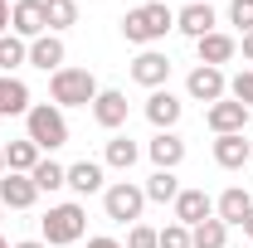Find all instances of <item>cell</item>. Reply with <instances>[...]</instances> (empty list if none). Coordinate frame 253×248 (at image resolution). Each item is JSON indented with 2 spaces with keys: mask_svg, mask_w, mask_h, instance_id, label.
Here are the masks:
<instances>
[{
  "mask_svg": "<svg viewBox=\"0 0 253 248\" xmlns=\"http://www.w3.org/2000/svg\"><path fill=\"white\" fill-rule=\"evenodd\" d=\"M170 30H175V10L166 0H146V5H136V10L122 15V39L141 44V49H156Z\"/></svg>",
  "mask_w": 253,
  "mask_h": 248,
  "instance_id": "obj_1",
  "label": "cell"
},
{
  "mask_svg": "<svg viewBox=\"0 0 253 248\" xmlns=\"http://www.w3.org/2000/svg\"><path fill=\"white\" fill-rule=\"evenodd\" d=\"M249 107H244V102H234V97H219V102H210V107H205V126H210V131H214V136H229V131H244V126H249Z\"/></svg>",
  "mask_w": 253,
  "mask_h": 248,
  "instance_id": "obj_9",
  "label": "cell"
},
{
  "mask_svg": "<svg viewBox=\"0 0 253 248\" xmlns=\"http://www.w3.org/2000/svg\"><path fill=\"white\" fill-rule=\"evenodd\" d=\"M229 244V224H224V219H205V224H195V229H190V248H224Z\"/></svg>",
  "mask_w": 253,
  "mask_h": 248,
  "instance_id": "obj_26",
  "label": "cell"
},
{
  "mask_svg": "<svg viewBox=\"0 0 253 248\" xmlns=\"http://www.w3.org/2000/svg\"><path fill=\"white\" fill-rule=\"evenodd\" d=\"M30 180H34V190H39V195H54V190L68 185V165H59L54 156H44V161L30 170Z\"/></svg>",
  "mask_w": 253,
  "mask_h": 248,
  "instance_id": "obj_24",
  "label": "cell"
},
{
  "mask_svg": "<svg viewBox=\"0 0 253 248\" xmlns=\"http://www.w3.org/2000/svg\"><path fill=\"white\" fill-rule=\"evenodd\" d=\"M0 219H5V205H0Z\"/></svg>",
  "mask_w": 253,
  "mask_h": 248,
  "instance_id": "obj_41",
  "label": "cell"
},
{
  "mask_svg": "<svg viewBox=\"0 0 253 248\" xmlns=\"http://www.w3.org/2000/svg\"><path fill=\"white\" fill-rule=\"evenodd\" d=\"M15 248H49V244H44V239H20Z\"/></svg>",
  "mask_w": 253,
  "mask_h": 248,
  "instance_id": "obj_36",
  "label": "cell"
},
{
  "mask_svg": "<svg viewBox=\"0 0 253 248\" xmlns=\"http://www.w3.org/2000/svg\"><path fill=\"white\" fill-rule=\"evenodd\" d=\"M10 34H20L25 44H34L39 34H49L44 0H20V5H10Z\"/></svg>",
  "mask_w": 253,
  "mask_h": 248,
  "instance_id": "obj_8",
  "label": "cell"
},
{
  "mask_svg": "<svg viewBox=\"0 0 253 248\" xmlns=\"http://www.w3.org/2000/svg\"><path fill=\"white\" fill-rule=\"evenodd\" d=\"M249 209H253V195H249L244 185H229L219 200H214V219H224L229 229H234V224H244V219H249Z\"/></svg>",
  "mask_w": 253,
  "mask_h": 248,
  "instance_id": "obj_21",
  "label": "cell"
},
{
  "mask_svg": "<svg viewBox=\"0 0 253 248\" xmlns=\"http://www.w3.org/2000/svg\"><path fill=\"white\" fill-rule=\"evenodd\" d=\"M0 175H5V146H0Z\"/></svg>",
  "mask_w": 253,
  "mask_h": 248,
  "instance_id": "obj_38",
  "label": "cell"
},
{
  "mask_svg": "<svg viewBox=\"0 0 253 248\" xmlns=\"http://www.w3.org/2000/svg\"><path fill=\"white\" fill-rule=\"evenodd\" d=\"M239 229H244V234H249V239H253V209H249V219H244V224H239Z\"/></svg>",
  "mask_w": 253,
  "mask_h": 248,
  "instance_id": "obj_37",
  "label": "cell"
},
{
  "mask_svg": "<svg viewBox=\"0 0 253 248\" xmlns=\"http://www.w3.org/2000/svg\"><path fill=\"white\" fill-rule=\"evenodd\" d=\"M0 34H10V0H0Z\"/></svg>",
  "mask_w": 253,
  "mask_h": 248,
  "instance_id": "obj_34",
  "label": "cell"
},
{
  "mask_svg": "<svg viewBox=\"0 0 253 248\" xmlns=\"http://www.w3.org/2000/svg\"><path fill=\"white\" fill-rule=\"evenodd\" d=\"M175 30L185 34V39H205L210 30H219V15H214L210 0H205V5H180V10H175Z\"/></svg>",
  "mask_w": 253,
  "mask_h": 248,
  "instance_id": "obj_13",
  "label": "cell"
},
{
  "mask_svg": "<svg viewBox=\"0 0 253 248\" xmlns=\"http://www.w3.org/2000/svg\"><path fill=\"white\" fill-rule=\"evenodd\" d=\"M146 200H151V205H175V195H180V180H175V170H151V175H146Z\"/></svg>",
  "mask_w": 253,
  "mask_h": 248,
  "instance_id": "obj_25",
  "label": "cell"
},
{
  "mask_svg": "<svg viewBox=\"0 0 253 248\" xmlns=\"http://www.w3.org/2000/svg\"><path fill=\"white\" fill-rule=\"evenodd\" d=\"M229 25H239V34L253 30V0H229Z\"/></svg>",
  "mask_w": 253,
  "mask_h": 248,
  "instance_id": "obj_31",
  "label": "cell"
},
{
  "mask_svg": "<svg viewBox=\"0 0 253 248\" xmlns=\"http://www.w3.org/2000/svg\"><path fill=\"white\" fill-rule=\"evenodd\" d=\"M229 97H234V102H244V107L253 112V68H244V73H234V78H229Z\"/></svg>",
  "mask_w": 253,
  "mask_h": 248,
  "instance_id": "obj_29",
  "label": "cell"
},
{
  "mask_svg": "<svg viewBox=\"0 0 253 248\" xmlns=\"http://www.w3.org/2000/svg\"><path fill=\"white\" fill-rule=\"evenodd\" d=\"M185 5H205V0H185Z\"/></svg>",
  "mask_w": 253,
  "mask_h": 248,
  "instance_id": "obj_40",
  "label": "cell"
},
{
  "mask_svg": "<svg viewBox=\"0 0 253 248\" xmlns=\"http://www.w3.org/2000/svg\"><path fill=\"white\" fill-rule=\"evenodd\" d=\"M0 248H15V244H10V239H0Z\"/></svg>",
  "mask_w": 253,
  "mask_h": 248,
  "instance_id": "obj_39",
  "label": "cell"
},
{
  "mask_svg": "<svg viewBox=\"0 0 253 248\" xmlns=\"http://www.w3.org/2000/svg\"><path fill=\"white\" fill-rule=\"evenodd\" d=\"M146 156H151L156 170H175V165L185 161V141H180L175 131H156V136L146 141Z\"/></svg>",
  "mask_w": 253,
  "mask_h": 248,
  "instance_id": "obj_16",
  "label": "cell"
},
{
  "mask_svg": "<svg viewBox=\"0 0 253 248\" xmlns=\"http://www.w3.org/2000/svg\"><path fill=\"white\" fill-rule=\"evenodd\" d=\"M34 102H30V88H25V78H15V73H0V117H25Z\"/></svg>",
  "mask_w": 253,
  "mask_h": 248,
  "instance_id": "obj_20",
  "label": "cell"
},
{
  "mask_svg": "<svg viewBox=\"0 0 253 248\" xmlns=\"http://www.w3.org/2000/svg\"><path fill=\"white\" fill-rule=\"evenodd\" d=\"M249 165H253V151H249Z\"/></svg>",
  "mask_w": 253,
  "mask_h": 248,
  "instance_id": "obj_42",
  "label": "cell"
},
{
  "mask_svg": "<svg viewBox=\"0 0 253 248\" xmlns=\"http://www.w3.org/2000/svg\"><path fill=\"white\" fill-rule=\"evenodd\" d=\"M10 5H20V0H10Z\"/></svg>",
  "mask_w": 253,
  "mask_h": 248,
  "instance_id": "obj_43",
  "label": "cell"
},
{
  "mask_svg": "<svg viewBox=\"0 0 253 248\" xmlns=\"http://www.w3.org/2000/svg\"><path fill=\"white\" fill-rule=\"evenodd\" d=\"M93 122L102 126V131H122L126 126V93L122 88H102V93L93 97Z\"/></svg>",
  "mask_w": 253,
  "mask_h": 248,
  "instance_id": "obj_10",
  "label": "cell"
},
{
  "mask_svg": "<svg viewBox=\"0 0 253 248\" xmlns=\"http://www.w3.org/2000/svg\"><path fill=\"white\" fill-rule=\"evenodd\" d=\"M156 234H161V248H190V229L175 224V219H170L166 229H156Z\"/></svg>",
  "mask_w": 253,
  "mask_h": 248,
  "instance_id": "obj_32",
  "label": "cell"
},
{
  "mask_svg": "<svg viewBox=\"0 0 253 248\" xmlns=\"http://www.w3.org/2000/svg\"><path fill=\"white\" fill-rule=\"evenodd\" d=\"M44 15H49V34H63L78 25V0H44Z\"/></svg>",
  "mask_w": 253,
  "mask_h": 248,
  "instance_id": "obj_28",
  "label": "cell"
},
{
  "mask_svg": "<svg viewBox=\"0 0 253 248\" xmlns=\"http://www.w3.org/2000/svg\"><path fill=\"white\" fill-rule=\"evenodd\" d=\"M239 49H244V59H249V63H253V30H249V34H244V39H239Z\"/></svg>",
  "mask_w": 253,
  "mask_h": 248,
  "instance_id": "obj_35",
  "label": "cell"
},
{
  "mask_svg": "<svg viewBox=\"0 0 253 248\" xmlns=\"http://www.w3.org/2000/svg\"><path fill=\"white\" fill-rule=\"evenodd\" d=\"M97 93H102V88H97V78L88 68L63 63L59 73H49V102H54V107H93Z\"/></svg>",
  "mask_w": 253,
  "mask_h": 248,
  "instance_id": "obj_2",
  "label": "cell"
},
{
  "mask_svg": "<svg viewBox=\"0 0 253 248\" xmlns=\"http://www.w3.org/2000/svg\"><path fill=\"white\" fill-rule=\"evenodd\" d=\"M170 209H175V224L195 229V224H205V219L214 214V200H210L200 185H190V190H180V195H175V205H170Z\"/></svg>",
  "mask_w": 253,
  "mask_h": 248,
  "instance_id": "obj_11",
  "label": "cell"
},
{
  "mask_svg": "<svg viewBox=\"0 0 253 248\" xmlns=\"http://www.w3.org/2000/svg\"><path fill=\"white\" fill-rule=\"evenodd\" d=\"M68 190H73V195H102V190H107L102 161H73V165H68Z\"/></svg>",
  "mask_w": 253,
  "mask_h": 248,
  "instance_id": "obj_19",
  "label": "cell"
},
{
  "mask_svg": "<svg viewBox=\"0 0 253 248\" xmlns=\"http://www.w3.org/2000/svg\"><path fill=\"white\" fill-rule=\"evenodd\" d=\"M30 63V44L20 34H0V73H15Z\"/></svg>",
  "mask_w": 253,
  "mask_h": 248,
  "instance_id": "obj_27",
  "label": "cell"
},
{
  "mask_svg": "<svg viewBox=\"0 0 253 248\" xmlns=\"http://www.w3.org/2000/svg\"><path fill=\"white\" fill-rule=\"evenodd\" d=\"M34 200H39V190H34L30 175H15V170L0 175V205H5V209H30Z\"/></svg>",
  "mask_w": 253,
  "mask_h": 248,
  "instance_id": "obj_18",
  "label": "cell"
},
{
  "mask_svg": "<svg viewBox=\"0 0 253 248\" xmlns=\"http://www.w3.org/2000/svg\"><path fill=\"white\" fill-rule=\"evenodd\" d=\"M195 54H200V63H210V68H224V63H234V54H239V39L224 30H210L205 39H195Z\"/></svg>",
  "mask_w": 253,
  "mask_h": 248,
  "instance_id": "obj_14",
  "label": "cell"
},
{
  "mask_svg": "<svg viewBox=\"0 0 253 248\" xmlns=\"http://www.w3.org/2000/svg\"><path fill=\"white\" fill-rule=\"evenodd\" d=\"M170 68H175V63L166 59L161 49H141V54L131 59V83H141L146 93H156V88H166V78H170Z\"/></svg>",
  "mask_w": 253,
  "mask_h": 248,
  "instance_id": "obj_7",
  "label": "cell"
},
{
  "mask_svg": "<svg viewBox=\"0 0 253 248\" xmlns=\"http://www.w3.org/2000/svg\"><path fill=\"white\" fill-rule=\"evenodd\" d=\"M39 161H44V151L34 146L30 136H20V141H10V146H5V170H15V175H30Z\"/></svg>",
  "mask_w": 253,
  "mask_h": 248,
  "instance_id": "obj_23",
  "label": "cell"
},
{
  "mask_svg": "<svg viewBox=\"0 0 253 248\" xmlns=\"http://www.w3.org/2000/svg\"><path fill=\"white\" fill-rule=\"evenodd\" d=\"M25 136H30L39 151H59V146H68V122H63V107H54V102H34L30 112H25Z\"/></svg>",
  "mask_w": 253,
  "mask_h": 248,
  "instance_id": "obj_4",
  "label": "cell"
},
{
  "mask_svg": "<svg viewBox=\"0 0 253 248\" xmlns=\"http://www.w3.org/2000/svg\"><path fill=\"white\" fill-rule=\"evenodd\" d=\"M39 234H44V244H49V248L78 244V239L88 234V209H83L78 200H68V205H49V214L39 219Z\"/></svg>",
  "mask_w": 253,
  "mask_h": 248,
  "instance_id": "obj_3",
  "label": "cell"
},
{
  "mask_svg": "<svg viewBox=\"0 0 253 248\" xmlns=\"http://www.w3.org/2000/svg\"><path fill=\"white\" fill-rule=\"evenodd\" d=\"M122 248H161V234L151 229V224H131L126 229V244Z\"/></svg>",
  "mask_w": 253,
  "mask_h": 248,
  "instance_id": "obj_30",
  "label": "cell"
},
{
  "mask_svg": "<svg viewBox=\"0 0 253 248\" xmlns=\"http://www.w3.org/2000/svg\"><path fill=\"white\" fill-rule=\"evenodd\" d=\"M249 151H253V141L244 131L214 136V165H219V170H244V165H249Z\"/></svg>",
  "mask_w": 253,
  "mask_h": 248,
  "instance_id": "obj_15",
  "label": "cell"
},
{
  "mask_svg": "<svg viewBox=\"0 0 253 248\" xmlns=\"http://www.w3.org/2000/svg\"><path fill=\"white\" fill-rule=\"evenodd\" d=\"M185 93L210 107V102L229 97V73H224V68H210V63H195V68L185 73Z\"/></svg>",
  "mask_w": 253,
  "mask_h": 248,
  "instance_id": "obj_6",
  "label": "cell"
},
{
  "mask_svg": "<svg viewBox=\"0 0 253 248\" xmlns=\"http://www.w3.org/2000/svg\"><path fill=\"white\" fill-rule=\"evenodd\" d=\"M88 248H122L117 239H107V234H97V239H88Z\"/></svg>",
  "mask_w": 253,
  "mask_h": 248,
  "instance_id": "obj_33",
  "label": "cell"
},
{
  "mask_svg": "<svg viewBox=\"0 0 253 248\" xmlns=\"http://www.w3.org/2000/svg\"><path fill=\"white\" fill-rule=\"evenodd\" d=\"M141 209H146V190L136 185V180H112V185L102 190V214L112 219V224H141Z\"/></svg>",
  "mask_w": 253,
  "mask_h": 248,
  "instance_id": "obj_5",
  "label": "cell"
},
{
  "mask_svg": "<svg viewBox=\"0 0 253 248\" xmlns=\"http://www.w3.org/2000/svg\"><path fill=\"white\" fill-rule=\"evenodd\" d=\"M30 63H34V68H44V73H59L63 63H68L63 34H39V39L30 44Z\"/></svg>",
  "mask_w": 253,
  "mask_h": 248,
  "instance_id": "obj_17",
  "label": "cell"
},
{
  "mask_svg": "<svg viewBox=\"0 0 253 248\" xmlns=\"http://www.w3.org/2000/svg\"><path fill=\"white\" fill-rule=\"evenodd\" d=\"M180 112H185V102L170 93V88H156V93L146 97V122L156 126V131H175Z\"/></svg>",
  "mask_w": 253,
  "mask_h": 248,
  "instance_id": "obj_12",
  "label": "cell"
},
{
  "mask_svg": "<svg viewBox=\"0 0 253 248\" xmlns=\"http://www.w3.org/2000/svg\"><path fill=\"white\" fill-rule=\"evenodd\" d=\"M136 161H141V146H136L131 136H122V131H112L107 146H102V165H112V170H131Z\"/></svg>",
  "mask_w": 253,
  "mask_h": 248,
  "instance_id": "obj_22",
  "label": "cell"
}]
</instances>
